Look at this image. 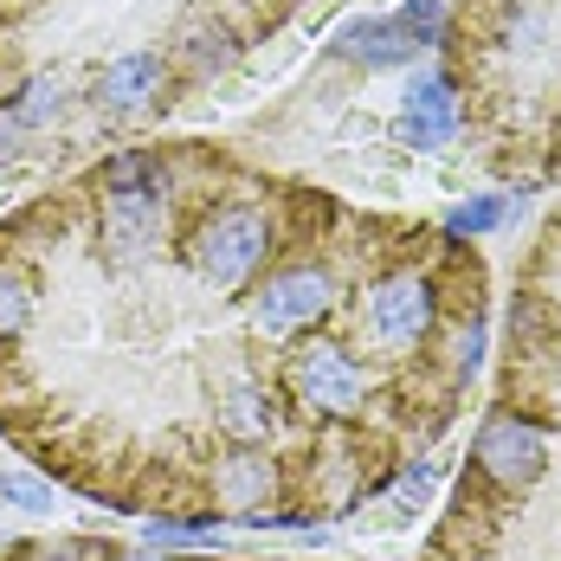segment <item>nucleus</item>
Instances as JSON below:
<instances>
[{"instance_id":"1","label":"nucleus","mask_w":561,"mask_h":561,"mask_svg":"<svg viewBox=\"0 0 561 561\" xmlns=\"http://www.w3.org/2000/svg\"><path fill=\"white\" fill-rule=\"evenodd\" d=\"M169 220V174L156 156H116L104 169V252L116 265H142Z\"/></svg>"},{"instance_id":"2","label":"nucleus","mask_w":561,"mask_h":561,"mask_svg":"<svg viewBox=\"0 0 561 561\" xmlns=\"http://www.w3.org/2000/svg\"><path fill=\"white\" fill-rule=\"evenodd\" d=\"M187 252H194V272L214 284V290H239V284L265 265V252H272V226H265L259 207H220L214 220L194 232Z\"/></svg>"},{"instance_id":"3","label":"nucleus","mask_w":561,"mask_h":561,"mask_svg":"<svg viewBox=\"0 0 561 561\" xmlns=\"http://www.w3.org/2000/svg\"><path fill=\"white\" fill-rule=\"evenodd\" d=\"M284 381H290V393H297V407L330 413V420L355 413V407H362V393H368V375L342 355L336 342H323V336H310V342H297V348H290Z\"/></svg>"},{"instance_id":"4","label":"nucleus","mask_w":561,"mask_h":561,"mask_svg":"<svg viewBox=\"0 0 561 561\" xmlns=\"http://www.w3.org/2000/svg\"><path fill=\"white\" fill-rule=\"evenodd\" d=\"M478 471L491 478V484H504V491H529L542 471H549V433L536 426V420H523V413H491L484 426H478Z\"/></svg>"},{"instance_id":"5","label":"nucleus","mask_w":561,"mask_h":561,"mask_svg":"<svg viewBox=\"0 0 561 561\" xmlns=\"http://www.w3.org/2000/svg\"><path fill=\"white\" fill-rule=\"evenodd\" d=\"M330 304H336V284H330L323 265H284V272L259 284L252 317H259L265 336H290V330H310Z\"/></svg>"},{"instance_id":"6","label":"nucleus","mask_w":561,"mask_h":561,"mask_svg":"<svg viewBox=\"0 0 561 561\" xmlns=\"http://www.w3.org/2000/svg\"><path fill=\"white\" fill-rule=\"evenodd\" d=\"M433 317H439V304H433V284L420 278V272H393L368 297V330L388 348H420L426 330H433Z\"/></svg>"},{"instance_id":"7","label":"nucleus","mask_w":561,"mask_h":561,"mask_svg":"<svg viewBox=\"0 0 561 561\" xmlns=\"http://www.w3.org/2000/svg\"><path fill=\"white\" fill-rule=\"evenodd\" d=\"M451 129H458V91H451V78L446 71H420L407 84V104H400V136L413 149H439V142H451Z\"/></svg>"},{"instance_id":"8","label":"nucleus","mask_w":561,"mask_h":561,"mask_svg":"<svg viewBox=\"0 0 561 561\" xmlns=\"http://www.w3.org/2000/svg\"><path fill=\"white\" fill-rule=\"evenodd\" d=\"M336 53L368 65V71H388V65H413L420 58V39L393 20V13H368V20H348L336 33Z\"/></svg>"},{"instance_id":"9","label":"nucleus","mask_w":561,"mask_h":561,"mask_svg":"<svg viewBox=\"0 0 561 561\" xmlns=\"http://www.w3.org/2000/svg\"><path fill=\"white\" fill-rule=\"evenodd\" d=\"M232 53H239V39L226 33V20L214 13V7H194V13L174 26V58H181L187 78H214V71H226Z\"/></svg>"},{"instance_id":"10","label":"nucleus","mask_w":561,"mask_h":561,"mask_svg":"<svg viewBox=\"0 0 561 561\" xmlns=\"http://www.w3.org/2000/svg\"><path fill=\"white\" fill-rule=\"evenodd\" d=\"M156 91H162V58L156 53H123L116 65H104V78H98V104L116 116H142L156 104Z\"/></svg>"},{"instance_id":"11","label":"nucleus","mask_w":561,"mask_h":561,"mask_svg":"<svg viewBox=\"0 0 561 561\" xmlns=\"http://www.w3.org/2000/svg\"><path fill=\"white\" fill-rule=\"evenodd\" d=\"M214 491H220L226 510H239V523L245 516H259V510L272 504V491H278V471H272V458L252 446H239L232 458H220V478H214Z\"/></svg>"},{"instance_id":"12","label":"nucleus","mask_w":561,"mask_h":561,"mask_svg":"<svg viewBox=\"0 0 561 561\" xmlns=\"http://www.w3.org/2000/svg\"><path fill=\"white\" fill-rule=\"evenodd\" d=\"M220 426H226V439L259 446V439L272 433V400H265V388H259V381H232L226 400H220Z\"/></svg>"},{"instance_id":"13","label":"nucleus","mask_w":561,"mask_h":561,"mask_svg":"<svg viewBox=\"0 0 561 561\" xmlns=\"http://www.w3.org/2000/svg\"><path fill=\"white\" fill-rule=\"evenodd\" d=\"M33 317V278L20 265H0V336H20Z\"/></svg>"},{"instance_id":"14","label":"nucleus","mask_w":561,"mask_h":561,"mask_svg":"<svg viewBox=\"0 0 561 561\" xmlns=\"http://www.w3.org/2000/svg\"><path fill=\"white\" fill-rule=\"evenodd\" d=\"M393 20H400V26H407L413 39H420V53H426V46H439V39H446V26H451L446 0H407V7L393 13Z\"/></svg>"},{"instance_id":"15","label":"nucleus","mask_w":561,"mask_h":561,"mask_svg":"<svg viewBox=\"0 0 561 561\" xmlns=\"http://www.w3.org/2000/svg\"><path fill=\"white\" fill-rule=\"evenodd\" d=\"M58 111H65V91H58V78H33V84L20 91V104H13V116H20L26 129H46Z\"/></svg>"},{"instance_id":"16","label":"nucleus","mask_w":561,"mask_h":561,"mask_svg":"<svg viewBox=\"0 0 561 561\" xmlns=\"http://www.w3.org/2000/svg\"><path fill=\"white\" fill-rule=\"evenodd\" d=\"M504 214H510V201L484 194V201H465L446 226H451V232H491V226H504Z\"/></svg>"},{"instance_id":"17","label":"nucleus","mask_w":561,"mask_h":561,"mask_svg":"<svg viewBox=\"0 0 561 561\" xmlns=\"http://www.w3.org/2000/svg\"><path fill=\"white\" fill-rule=\"evenodd\" d=\"M0 504H13V510H53V484H39V478H0Z\"/></svg>"},{"instance_id":"18","label":"nucleus","mask_w":561,"mask_h":561,"mask_svg":"<svg viewBox=\"0 0 561 561\" xmlns=\"http://www.w3.org/2000/svg\"><path fill=\"white\" fill-rule=\"evenodd\" d=\"M478 362H484V323H465L458 342H451V368L471 381V375H478Z\"/></svg>"},{"instance_id":"19","label":"nucleus","mask_w":561,"mask_h":561,"mask_svg":"<svg viewBox=\"0 0 561 561\" xmlns=\"http://www.w3.org/2000/svg\"><path fill=\"white\" fill-rule=\"evenodd\" d=\"M20 136H26V123L13 116V104H7V111H0V162L13 156V142H20Z\"/></svg>"},{"instance_id":"20","label":"nucleus","mask_w":561,"mask_h":561,"mask_svg":"<svg viewBox=\"0 0 561 561\" xmlns=\"http://www.w3.org/2000/svg\"><path fill=\"white\" fill-rule=\"evenodd\" d=\"M84 556H98L91 542H58V549H46V561H84Z\"/></svg>"},{"instance_id":"21","label":"nucleus","mask_w":561,"mask_h":561,"mask_svg":"<svg viewBox=\"0 0 561 561\" xmlns=\"http://www.w3.org/2000/svg\"><path fill=\"white\" fill-rule=\"evenodd\" d=\"M116 561H169L162 549H136V556H116Z\"/></svg>"}]
</instances>
